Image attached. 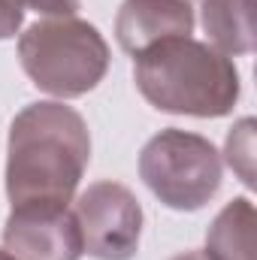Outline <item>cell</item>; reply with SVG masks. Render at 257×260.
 <instances>
[{"mask_svg":"<svg viewBox=\"0 0 257 260\" xmlns=\"http://www.w3.org/2000/svg\"><path fill=\"white\" fill-rule=\"evenodd\" d=\"M91 160L85 118L61 100L24 106L6 142V197L12 206H70Z\"/></svg>","mask_w":257,"mask_h":260,"instance_id":"obj_1","label":"cell"},{"mask_svg":"<svg viewBox=\"0 0 257 260\" xmlns=\"http://www.w3.org/2000/svg\"><path fill=\"white\" fill-rule=\"evenodd\" d=\"M133 82L154 109L191 118L230 115L242 91L233 61L191 37H173L139 52Z\"/></svg>","mask_w":257,"mask_h":260,"instance_id":"obj_2","label":"cell"},{"mask_svg":"<svg viewBox=\"0 0 257 260\" xmlns=\"http://www.w3.org/2000/svg\"><path fill=\"white\" fill-rule=\"evenodd\" d=\"M18 61L40 91L73 100L103 82L109 70V46L94 24L76 15L43 18L18 37Z\"/></svg>","mask_w":257,"mask_h":260,"instance_id":"obj_3","label":"cell"},{"mask_svg":"<svg viewBox=\"0 0 257 260\" xmlns=\"http://www.w3.org/2000/svg\"><path fill=\"white\" fill-rule=\"evenodd\" d=\"M218 148L191 130L167 127L154 133L139 151V179L167 209L197 212L221 188Z\"/></svg>","mask_w":257,"mask_h":260,"instance_id":"obj_4","label":"cell"},{"mask_svg":"<svg viewBox=\"0 0 257 260\" xmlns=\"http://www.w3.org/2000/svg\"><path fill=\"white\" fill-rule=\"evenodd\" d=\"M73 215L82 230V245L97 260H133L142 236V206L118 182H94L76 197Z\"/></svg>","mask_w":257,"mask_h":260,"instance_id":"obj_5","label":"cell"},{"mask_svg":"<svg viewBox=\"0 0 257 260\" xmlns=\"http://www.w3.org/2000/svg\"><path fill=\"white\" fill-rule=\"evenodd\" d=\"M3 248L15 260H82V230L70 206H12L3 224Z\"/></svg>","mask_w":257,"mask_h":260,"instance_id":"obj_6","label":"cell"},{"mask_svg":"<svg viewBox=\"0 0 257 260\" xmlns=\"http://www.w3.org/2000/svg\"><path fill=\"white\" fill-rule=\"evenodd\" d=\"M191 0H124L115 15V40L127 55H139L154 43L194 34Z\"/></svg>","mask_w":257,"mask_h":260,"instance_id":"obj_7","label":"cell"},{"mask_svg":"<svg viewBox=\"0 0 257 260\" xmlns=\"http://www.w3.org/2000/svg\"><path fill=\"white\" fill-rule=\"evenodd\" d=\"M200 21L215 52L227 58L254 52V0H203Z\"/></svg>","mask_w":257,"mask_h":260,"instance_id":"obj_8","label":"cell"},{"mask_svg":"<svg viewBox=\"0 0 257 260\" xmlns=\"http://www.w3.org/2000/svg\"><path fill=\"white\" fill-rule=\"evenodd\" d=\"M254 233H257L254 203L248 197H236L209 224L203 254L209 260H257Z\"/></svg>","mask_w":257,"mask_h":260,"instance_id":"obj_9","label":"cell"},{"mask_svg":"<svg viewBox=\"0 0 257 260\" xmlns=\"http://www.w3.org/2000/svg\"><path fill=\"white\" fill-rule=\"evenodd\" d=\"M224 160L242 185L254 188V118H242L230 127L224 142Z\"/></svg>","mask_w":257,"mask_h":260,"instance_id":"obj_10","label":"cell"},{"mask_svg":"<svg viewBox=\"0 0 257 260\" xmlns=\"http://www.w3.org/2000/svg\"><path fill=\"white\" fill-rule=\"evenodd\" d=\"M21 9H30L37 15H46V18H70L79 12L82 0H15Z\"/></svg>","mask_w":257,"mask_h":260,"instance_id":"obj_11","label":"cell"},{"mask_svg":"<svg viewBox=\"0 0 257 260\" xmlns=\"http://www.w3.org/2000/svg\"><path fill=\"white\" fill-rule=\"evenodd\" d=\"M21 24H24V9L15 0H0V40L15 37Z\"/></svg>","mask_w":257,"mask_h":260,"instance_id":"obj_12","label":"cell"},{"mask_svg":"<svg viewBox=\"0 0 257 260\" xmlns=\"http://www.w3.org/2000/svg\"><path fill=\"white\" fill-rule=\"evenodd\" d=\"M170 260H209L203 251H182V254H176V257H170Z\"/></svg>","mask_w":257,"mask_h":260,"instance_id":"obj_13","label":"cell"},{"mask_svg":"<svg viewBox=\"0 0 257 260\" xmlns=\"http://www.w3.org/2000/svg\"><path fill=\"white\" fill-rule=\"evenodd\" d=\"M0 260H15V257H12V254H9L6 248H0Z\"/></svg>","mask_w":257,"mask_h":260,"instance_id":"obj_14","label":"cell"}]
</instances>
